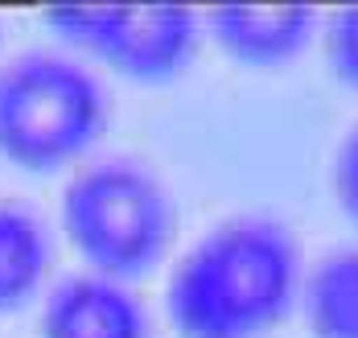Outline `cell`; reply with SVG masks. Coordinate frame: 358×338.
I'll return each instance as SVG.
<instances>
[{"instance_id": "cell-1", "label": "cell", "mask_w": 358, "mask_h": 338, "mask_svg": "<svg viewBox=\"0 0 358 338\" xmlns=\"http://www.w3.org/2000/svg\"><path fill=\"white\" fill-rule=\"evenodd\" d=\"M296 285L292 231L264 215H231L181 252L165 314L181 338H255L288 314Z\"/></svg>"}, {"instance_id": "cell-7", "label": "cell", "mask_w": 358, "mask_h": 338, "mask_svg": "<svg viewBox=\"0 0 358 338\" xmlns=\"http://www.w3.org/2000/svg\"><path fill=\"white\" fill-rule=\"evenodd\" d=\"M50 272V235L29 206L0 202V314L41 289Z\"/></svg>"}, {"instance_id": "cell-2", "label": "cell", "mask_w": 358, "mask_h": 338, "mask_svg": "<svg viewBox=\"0 0 358 338\" xmlns=\"http://www.w3.org/2000/svg\"><path fill=\"white\" fill-rule=\"evenodd\" d=\"M62 231L95 276L128 281L165 256L173 239V198L136 161H95L62 190Z\"/></svg>"}, {"instance_id": "cell-3", "label": "cell", "mask_w": 358, "mask_h": 338, "mask_svg": "<svg viewBox=\"0 0 358 338\" xmlns=\"http://www.w3.org/2000/svg\"><path fill=\"white\" fill-rule=\"evenodd\" d=\"M103 87L74 58L29 50L0 66V157L21 169H62L103 132Z\"/></svg>"}, {"instance_id": "cell-4", "label": "cell", "mask_w": 358, "mask_h": 338, "mask_svg": "<svg viewBox=\"0 0 358 338\" xmlns=\"http://www.w3.org/2000/svg\"><path fill=\"white\" fill-rule=\"evenodd\" d=\"M45 25L62 41L91 50L115 75L136 83H165L194 58L198 17L169 0H87V4H50Z\"/></svg>"}, {"instance_id": "cell-8", "label": "cell", "mask_w": 358, "mask_h": 338, "mask_svg": "<svg viewBox=\"0 0 358 338\" xmlns=\"http://www.w3.org/2000/svg\"><path fill=\"white\" fill-rule=\"evenodd\" d=\"M301 301L313 338H358V248L325 252L305 276Z\"/></svg>"}, {"instance_id": "cell-5", "label": "cell", "mask_w": 358, "mask_h": 338, "mask_svg": "<svg viewBox=\"0 0 358 338\" xmlns=\"http://www.w3.org/2000/svg\"><path fill=\"white\" fill-rule=\"evenodd\" d=\"M206 25L227 58L243 66H285L317 34V8L296 0H276V4L235 0V4H215L206 13Z\"/></svg>"}, {"instance_id": "cell-9", "label": "cell", "mask_w": 358, "mask_h": 338, "mask_svg": "<svg viewBox=\"0 0 358 338\" xmlns=\"http://www.w3.org/2000/svg\"><path fill=\"white\" fill-rule=\"evenodd\" d=\"M325 58L342 87L358 91V4H342L325 21Z\"/></svg>"}, {"instance_id": "cell-6", "label": "cell", "mask_w": 358, "mask_h": 338, "mask_svg": "<svg viewBox=\"0 0 358 338\" xmlns=\"http://www.w3.org/2000/svg\"><path fill=\"white\" fill-rule=\"evenodd\" d=\"M37 330L41 338H148V318L124 281L74 272L45 293Z\"/></svg>"}, {"instance_id": "cell-10", "label": "cell", "mask_w": 358, "mask_h": 338, "mask_svg": "<svg viewBox=\"0 0 358 338\" xmlns=\"http://www.w3.org/2000/svg\"><path fill=\"white\" fill-rule=\"evenodd\" d=\"M334 198L342 215L358 227V124L342 136V145L334 153Z\"/></svg>"}]
</instances>
